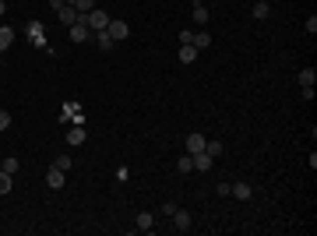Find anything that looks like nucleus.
<instances>
[{
    "mask_svg": "<svg viewBox=\"0 0 317 236\" xmlns=\"http://www.w3.org/2000/svg\"><path fill=\"white\" fill-rule=\"evenodd\" d=\"M71 43H74V46L88 43V21H85V14H78V21L71 25Z\"/></svg>",
    "mask_w": 317,
    "mask_h": 236,
    "instance_id": "1",
    "label": "nucleus"
},
{
    "mask_svg": "<svg viewBox=\"0 0 317 236\" xmlns=\"http://www.w3.org/2000/svg\"><path fill=\"white\" fill-rule=\"evenodd\" d=\"M205 145H208V138H205V134H187V138H183L187 155H201V152H205Z\"/></svg>",
    "mask_w": 317,
    "mask_h": 236,
    "instance_id": "2",
    "label": "nucleus"
},
{
    "mask_svg": "<svg viewBox=\"0 0 317 236\" xmlns=\"http://www.w3.org/2000/svg\"><path fill=\"white\" fill-rule=\"evenodd\" d=\"M109 35H113V43H120V39H127L131 35V25L127 21H120V18H109V28H106Z\"/></svg>",
    "mask_w": 317,
    "mask_h": 236,
    "instance_id": "3",
    "label": "nucleus"
},
{
    "mask_svg": "<svg viewBox=\"0 0 317 236\" xmlns=\"http://www.w3.org/2000/svg\"><path fill=\"white\" fill-rule=\"evenodd\" d=\"M85 21H88V28H95V32L109 28V14H106V11H99V7H95V11H88V14H85Z\"/></svg>",
    "mask_w": 317,
    "mask_h": 236,
    "instance_id": "4",
    "label": "nucleus"
},
{
    "mask_svg": "<svg viewBox=\"0 0 317 236\" xmlns=\"http://www.w3.org/2000/svg\"><path fill=\"white\" fill-rule=\"evenodd\" d=\"M250 194H254V190H250V183H243V180H240V183H229V198H236V201H250Z\"/></svg>",
    "mask_w": 317,
    "mask_h": 236,
    "instance_id": "5",
    "label": "nucleus"
},
{
    "mask_svg": "<svg viewBox=\"0 0 317 236\" xmlns=\"http://www.w3.org/2000/svg\"><path fill=\"white\" fill-rule=\"evenodd\" d=\"M208 21H212V11H208L205 4H194V25H197V28H205Z\"/></svg>",
    "mask_w": 317,
    "mask_h": 236,
    "instance_id": "6",
    "label": "nucleus"
},
{
    "mask_svg": "<svg viewBox=\"0 0 317 236\" xmlns=\"http://www.w3.org/2000/svg\"><path fill=\"white\" fill-rule=\"evenodd\" d=\"M173 229H176V233H187V229H190V215H187L183 208L173 212Z\"/></svg>",
    "mask_w": 317,
    "mask_h": 236,
    "instance_id": "7",
    "label": "nucleus"
},
{
    "mask_svg": "<svg viewBox=\"0 0 317 236\" xmlns=\"http://www.w3.org/2000/svg\"><path fill=\"white\" fill-rule=\"evenodd\" d=\"M212 166H215V159H212L208 152H201V155H194V169H197V173H208Z\"/></svg>",
    "mask_w": 317,
    "mask_h": 236,
    "instance_id": "8",
    "label": "nucleus"
},
{
    "mask_svg": "<svg viewBox=\"0 0 317 236\" xmlns=\"http://www.w3.org/2000/svg\"><path fill=\"white\" fill-rule=\"evenodd\" d=\"M46 183L53 187V190H60L67 180H64V169H57V166H50V173H46Z\"/></svg>",
    "mask_w": 317,
    "mask_h": 236,
    "instance_id": "9",
    "label": "nucleus"
},
{
    "mask_svg": "<svg viewBox=\"0 0 317 236\" xmlns=\"http://www.w3.org/2000/svg\"><path fill=\"white\" fill-rule=\"evenodd\" d=\"M57 18H60L64 25H74V21H78V11H74V4H64V7L57 11Z\"/></svg>",
    "mask_w": 317,
    "mask_h": 236,
    "instance_id": "10",
    "label": "nucleus"
},
{
    "mask_svg": "<svg viewBox=\"0 0 317 236\" xmlns=\"http://www.w3.org/2000/svg\"><path fill=\"white\" fill-rule=\"evenodd\" d=\"M11 43H14V28L0 25V53H4V50H11Z\"/></svg>",
    "mask_w": 317,
    "mask_h": 236,
    "instance_id": "11",
    "label": "nucleus"
},
{
    "mask_svg": "<svg viewBox=\"0 0 317 236\" xmlns=\"http://www.w3.org/2000/svg\"><path fill=\"white\" fill-rule=\"evenodd\" d=\"M190 46H194V50H208V46H212V35H208V32H194Z\"/></svg>",
    "mask_w": 317,
    "mask_h": 236,
    "instance_id": "12",
    "label": "nucleus"
},
{
    "mask_svg": "<svg viewBox=\"0 0 317 236\" xmlns=\"http://www.w3.org/2000/svg\"><path fill=\"white\" fill-rule=\"evenodd\" d=\"M314 81H317V71H314V67H303V71H300V85H303V88H314Z\"/></svg>",
    "mask_w": 317,
    "mask_h": 236,
    "instance_id": "13",
    "label": "nucleus"
},
{
    "mask_svg": "<svg viewBox=\"0 0 317 236\" xmlns=\"http://www.w3.org/2000/svg\"><path fill=\"white\" fill-rule=\"evenodd\" d=\"M176 60H180V64H194V60H197V50H194V46H180Z\"/></svg>",
    "mask_w": 317,
    "mask_h": 236,
    "instance_id": "14",
    "label": "nucleus"
},
{
    "mask_svg": "<svg viewBox=\"0 0 317 236\" xmlns=\"http://www.w3.org/2000/svg\"><path fill=\"white\" fill-rule=\"evenodd\" d=\"M268 14H271V4H268V0H257V4H254V18H257V21H264Z\"/></svg>",
    "mask_w": 317,
    "mask_h": 236,
    "instance_id": "15",
    "label": "nucleus"
},
{
    "mask_svg": "<svg viewBox=\"0 0 317 236\" xmlns=\"http://www.w3.org/2000/svg\"><path fill=\"white\" fill-rule=\"evenodd\" d=\"M28 32H32V39H35V46H46V35H43V25H39V21H32Z\"/></svg>",
    "mask_w": 317,
    "mask_h": 236,
    "instance_id": "16",
    "label": "nucleus"
},
{
    "mask_svg": "<svg viewBox=\"0 0 317 236\" xmlns=\"http://www.w3.org/2000/svg\"><path fill=\"white\" fill-rule=\"evenodd\" d=\"M152 226H155V215H152V212H141V215H138V229H141V233H148Z\"/></svg>",
    "mask_w": 317,
    "mask_h": 236,
    "instance_id": "17",
    "label": "nucleus"
},
{
    "mask_svg": "<svg viewBox=\"0 0 317 236\" xmlns=\"http://www.w3.org/2000/svg\"><path fill=\"white\" fill-rule=\"evenodd\" d=\"M95 43H99V50H113V35L102 28V32H95Z\"/></svg>",
    "mask_w": 317,
    "mask_h": 236,
    "instance_id": "18",
    "label": "nucleus"
},
{
    "mask_svg": "<svg viewBox=\"0 0 317 236\" xmlns=\"http://www.w3.org/2000/svg\"><path fill=\"white\" fill-rule=\"evenodd\" d=\"M11 187H14L11 173H4V169H0V198H4V194H11Z\"/></svg>",
    "mask_w": 317,
    "mask_h": 236,
    "instance_id": "19",
    "label": "nucleus"
},
{
    "mask_svg": "<svg viewBox=\"0 0 317 236\" xmlns=\"http://www.w3.org/2000/svg\"><path fill=\"white\" fill-rule=\"evenodd\" d=\"M67 145H85V127H74L67 134Z\"/></svg>",
    "mask_w": 317,
    "mask_h": 236,
    "instance_id": "20",
    "label": "nucleus"
},
{
    "mask_svg": "<svg viewBox=\"0 0 317 236\" xmlns=\"http://www.w3.org/2000/svg\"><path fill=\"white\" fill-rule=\"evenodd\" d=\"M74 11H78V14H88V11H95V0H74Z\"/></svg>",
    "mask_w": 317,
    "mask_h": 236,
    "instance_id": "21",
    "label": "nucleus"
},
{
    "mask_svg": "<svg viewBox=\"0 0 317 236\" xmlns=\"http://www.w3.org/2000/svg\"><path fill=\"white\" fill-rule=\"evenodd\" d=\"M176 173H194V155H183L176 162Z\"/></svg>",
    "mask_w": 317,
    "mask_h": 236,
    "instance_id": "22",
    "label": "nucleus"
},
{
    "mask_svg": "<svg viewBox=\"0 0 317 236\" xmlns=\"http://www.w3.org/2000/svg\"><path fill=\"white\" fill-rule=\"evenodd\" d=\"M0 169H4V173H11V176H14V173H18V159H14V155H7V159L0 162Z\"/></svg>",
    "mask_w": 317,
    "mask_h": 236,
    "instance_id": "23",
    "label": "nucleus"
},
{
    "mask_svg": "<svg viewBox=\"0 0 317 236\" xmlns=\"http://www.w3.org/2000/svg\"><path fill=\"white\" fill-rule=\"evenodd\" d=\"M205 152L212 155V159H219V155H222L226 148H222V141H208V145H205Z\"/></svg>",
    "mask_w": 317,
    "mask_h": 236,
    "instance_id": "24",
    "label": "nucleus"
},
{
    "mask_svg": "<svg viewBox=\"0 0 317 236\" xmlns=\"http://www.w3.org/2000/svg\"><path fill=\"white\" fill-rule=\"evenodd\" d=\"M53 166H57V169H64V173H67V169H71V155H57V162H53Z\"/></svg>",
    "mask_w": 317,
    "mask_h": 236,
    "instance_id": "25",
    "label": "nucleus"
},
{
    "mask_svg": "<svg viewBox=\"0 0 317 236\" xmlns=\"http://www.w3.org/2000/svg\"><path fill=\"white\" fill-rule=\"evenodd\" d=\"M190 39H194V28H183L180 32V46H190Z\"/></svg>",
    "mask_w": 317,
    "mask_h": 236,
    "instance_id": "26",
    "label": "nucleus"
},
{
    "mask_svg": "<svg viewBox=\"0 0 317 236\" xmlns=\"http://www.w3.org/2000/svg\"><path fill=\"white\" fill-rule=\"evenodd\" d=\"M7 127H11V113L0 109V131H7Z\"/></svg>",
    "mask_w": 317,
    "mask_h": 236,
    "instance_id": "27",
    "label": "nucleus"
},
{
    "mask_svg": "<svg viewBox=\"0 0 317 236\" xmlns=\"http://www.w3.org/2000/svg\"><path fill=\"white\" fill-rule=\"evenodd\" d=\"M303 28H307V32H310V35H314V32H317V14H310V18H307V25H303Z\"/></svg>",
    "mask_w": 317,
    "mask_h": 236,
    "instance_id": "28",
    "label": "nucleus"
},
{
    "mask_svg": "<svg viewBox=\"0 0 317 236\" xmlns=\"http://www.w3.org/2000/svg\"><path fill=\"white\" fill-rule=\"evenodd\" d=\"M215 194H219V198H229V183H226V180H222V183H219V187H215Z\"/></svg>",
    "mask_w": 317,
    "mask_h": 236,
    "instance_id": "29",
    "label": "nucleus"
},
{
    "mask_svg": "<svg viewBox=\"0 0 317 236\" xmlns=\"http://www.w3.org/2000/svg\"><path fill=\"white\" fill-rule=\"evenodd\" d=\"M50 7H53V11H60V7H64V0H50Z\"/></svg>",
    "mask_w": 317,
    "mask_h": 236,
    "instance_id": "30",
    "label": "nucleus"
},
{
    "mask_svg": "<svg viewBox=\"0 0 317 236\" xmlns=\"http://www.w3.org/2000/svg\"><path fill=\"white\" fill-rule=\"evenodd\" d=\"M4 11H7V4H4V0H0V18H4Z\"/></svg>",
    "mask_w": 317,
    "mask_h": 236,
    "instance_id": "31",
    "label": "nucleus"
},
{
    "mask_svg": "<svg viewBox=\"0 0 317 236\" xmlns=\"http://www.w3.org/2000/svg\"><path fill=\"white\" fill-rule=\"evenodd\" d=\"M64 4H74V0H64Z\"/></svg>",
    "mask_w": 317,
    "mask_h": 236,
    "instance_id": "32",
    "label": "nucleus"
}]
</instances>
